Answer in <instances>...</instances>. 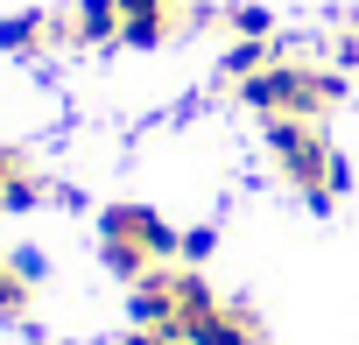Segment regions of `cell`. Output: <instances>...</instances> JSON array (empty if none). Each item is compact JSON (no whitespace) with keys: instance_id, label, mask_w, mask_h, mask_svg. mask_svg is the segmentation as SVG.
I'll list each match as a JSON object with an SVG mask.
<instances>
[{"instance_id":"obj_1","label":"cell","mask_w":359,"mask_h":345,"mask_svg":"<svg viewBox=\"0 0 359 345\" xmlns=\"http://www.w3.org/2000/svg\"><path fill=\"white\" fill-rule=\"evenodd\" d=\"M240 106H247V113H261V120H324V113H338V106H345V71L275 57L268 71L240 78Z\"/></svg>"},{"instance_id":"obj_2","label":"cell","mask_w":359,"mask_h":345,"mask_svg":"<svg viewBox=\"0 0 359 345\" xmlns=\"http://www.w3.org/2000/svg\"><path fill=\"white\" fill-rule=\"evenodd\" d=\"M268 155H275L282 177L303 191L310 212H331V205L345 198V184H352L345 155L331 148V134H324L317 120H268Z\"/></svg>"},{"instance_id":"obj_3","label":"cell","mask_w":359,"mask_h":345,"mask_svg":"<svg viewBox=\"0 0 359 345\" xmlns=\"http://www.w3.org/2000/svg\"><path fill=\"white\" fill-rule=\"evenodd\" d=\"M99 240H106V247H134V254H148L155 268H169L176 247H184V233H176L162 212H148V205H106V212H99Z\"/></svg>"},{"instance_id":"obj_4","label":"cell","mask_w":359,"mask_h":345,"mask_svg":"<svg viewBox=\"0 0 359 345\" xmlns=\"http://www.w3.org/2000/svg\"><path fill=\"white\" fill-rule=\"evenodd\" d=\"M176 338L184 345H261V317L247 310V303H212V310H198V317H184L176 324Z\"/></svg>"},{"instance_id":"obj_5","label":"cell","mask_w":359,"mask_h":345,"mask_svg":"<svg viewBox=\"0 0 359 345\" xmlns=\"http://www.w3.org/2000/svg\"><path fill=\"white\" fill-rule=\"evenodd\" d=\"M127 317H134V331H169V338H176V268L141 275V282L127 289Z\"/></svg>"},{"instance_id":"obj_6","label":"cell","mask_w":359,"mask_h":345,"mask_svg":"<svg viewBox=\"0 0 359 345\" xmlns=\"http://www.w3.org/2000/svg\"><path fill=\"white\" fill-rule=\"evenodd\" d=\"M71 15V43L78 50H113L120 43V0H78V8H64Z\"/></svg>"},{"instance_id":"obj_7","label":"cell","mask_w":359,"mask_h":345,"mask_svg":"<svg viewBox=\"0 0 359 345\" xmlns=\"http://www.w3.org/2000/svg\"><path fill=\"white\" fill-rule=\"evenodd\" d=\"M50 43H57V15H8L0 22V50L8 57H36Z\"/></svg>"},{"instance_id":"obj_8","label":"cell","mask_w":359,"mask_h":345,"mask_svg":"<svg viewBox=\"0 0 359 345\" xmlns=\"http://www.w3.org/2000/svg\"><path fill=\"white\" fill-rule=\"evenodd\" d=\"M268 64H275V43H247V36H240V43L219 57V78L240 85V78H254V71H268Z\"/></svg>"},{"instance_id":"obj_9","label":"cell","mask_w":359,"mask_h":345,"mask_svg":"<svg viewBox=\"0 0 359 345\" xmlns=\"http://www.w3.org/2000/svg\"><path fill=\"white\" fill-rule=\"evenodd\" d=\"M169 29H176V15H127V22H120V43H127V50H162Z\"/></svg>"},{"instance_id":"obj_10","label":"cell","mask_w":359,"mask_h":345,"mask_svg":"<svg viewBox=\"0 0 359 345\" xmlns=\"http://www.w3.org/2000/svg\"><path fill=\"white\" fill-rule=\"evenodd\" d=\"M226 22H233V36H247V43H268V36H275V15L261 8V0H240V8H226Z\"/></svg>"},{"instance_id":"obj_11","label":"cell","mask_w":359,"mask_h":345,"mask_svg":"<svg viewBox=\"0 0 359 345\" xmlns=\"http://www.w3.org/2000/svg\"><path fill=\"white\" fill-rule=\"evenodd\" d=\"M0 198H8V212H36V205L50 198V184L36 177V169H22V177H15V184H0Z\"/></svg>"},{"instance_id":"obj_12","label":"cell","mask_w":359,"mask_h":345,"mask_svg":"<svg viewBox=\"0 0 359 345\" xmlns=\"http://www.w3.org/2000/svg\"><path fill=\"white\" fill-rule=\"evenodd\" d=\"M22 310H29V282L15 275L8 254H0V317H22Z\"/></svg>"},{"instance_id":"obj_13","label":"cell","mask_w":359,"mask_h":345,"mask_svg":"<svg viewBox=\"0 0 359 345\" xmlns=\"http://www.w3.org/2000/svg\"><path fill=\"white\" fill-rule=\"evenodd\" d=\"M212 254H219V226H191L184 247H176V261H184V268H198V261H212Z\"/></svg>"},{"instance_id":"obj_14","label":"cell","mask_w":359,"mask_h":345,"mask_svg":"<svg viewBox=\"0 0 359 345\" xmlns=\"http://www.w3.org/2000/svg\"><path fill=\"white\" fill-rule=\"evenodd\" d=\"M8 261H15V275H22L29 289H36V282L50 275V261H43V247H22V254H8Z\"/></svg>"},{"instance_id":"obj_15","label":"cell","mask_w":359,"mask_h":345,"mask_svg":"<svg viewBox=\"0 0 359 345\" xmlns=\"http://www.w3.org/2000/svg\"><path fill=\"white\" fill-rule=\"evenodd\" d=\"M22 169H29V155H22L15 141H0V184H15V177H22Z\"/></svg>"},{"instance_id":"obj_16","label":"cell","mask_w":359,"mask_h":345,"mask_svg":"<svg viewBox=\"0 0 359 345\" xmlns=\"http://www.w3.org/2000/svg\"><path fill=\"white\" fill-rule=\"evenodd\" d=\"M331 57H338V71H359V29H352V36H338V43H331Z\"/></svg>"},{"instance_id":"obj_17","label":"cell","mask_w":359,"mask_h":345,"mask_svg":"<svg viewBox=\"0 0 359 345\" xmlns=\"http://www.w3.org/2000/svg\"><path fill=\"white\" fill-rule=\"evenodd\" d=\"M120 15H176V0H120Z\"/></svg>"},{"instance_id":"obj_18","label":"cell","mask_w":359,"mask_h":345,"mask_svg":"<svg viewBox=\"0 0 359 345\" xmlns=\"http://www.w3.org/2000/svg\"><path fill=\"white\" fill-rule=\"evenodd\" d=\"M120 345H184V338H169V331H127Z\"/></svg>"},{"instance_id":"obj_19","label":"cell","mask_w":359,"mask_h":345,"mask_svg":"<svg viewBox=\"0 0 359 345\" xmlns=\"http://www.w3.org/2000/svg\"><path fill=\"white\" fill-rule=\"evenodd\" d=\"M0 212H8V198H0Z\"/></svg>"}]
</instances>
